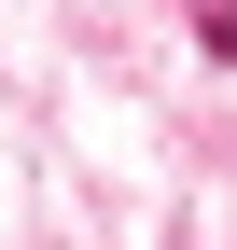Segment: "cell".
I'll use <instances>...</instances> for the list:
<instances>
[{
    "label": "cell",
    "instance_id": "cell-1",
    "mask_svg": "<svg viewBox=\"0 0 237 250\" xmlns=\"http://www.w3.org/2000/svg\"><path fill=\"white\" fill-rule=\"evenodd\" d=\"M195 42H210V56H237V0H195Z\"/></svg>",
    "mask_w": 237,
    "mask_h": 250
}]
</instances>
